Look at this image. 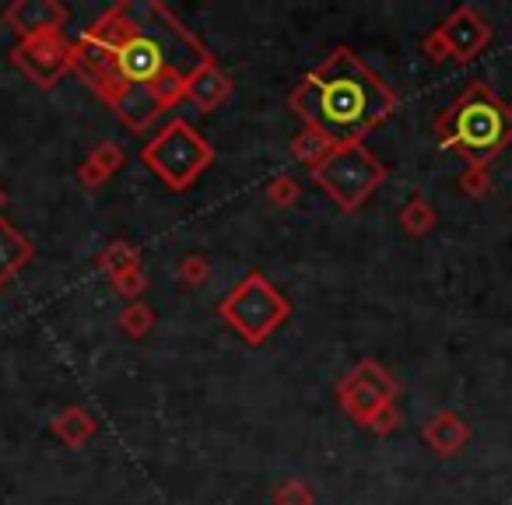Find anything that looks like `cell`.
I'll use <instances>...</instances> for the list:
<instances>
[{
	"mask_svg": "<svg viewBox=\"0 0 512 505\" xmlns=\"http://www.w3.org/2000/svg\"><path fill=\"white\" fill-rule=\"evenodd\" d=\"M288 106L302 127L323 134L334 148H344L362 144L369 130L390 120L397 109V92L355 50L341 46L302 78Z\"/></svg>",
	"mask_w": 512,
	"mask_h": 505,
	"instance_id": "obj_1",
	"label": "cell"
},
{
	"mask_svg": "<svg viewBox=\"0 0 512 505\" xmlns=\"http://www.w3.org/2000/svg\"><path fill=\"white\" fill-rule=\"evenodd\" d=\"M435 137L442 148L467 158V165L488 169L495 155L512 144V113L488 81H470L467 92L446 106L435 120Z\"/></svg>",
	"mask_w": 512,
	"mask_h": 505,
	"instance_id": "obj_2",
	"label": "cell"
},
{
	"mask_svg": "<svg viewBox=\"0 0 512 505\" xmlns=\"http://www.w3.org/2000/svg\"><path fill=\"white\" fill-rule=\"evenodd\" d=\"M141 162L162 179L169 190L183 193L214 165V148L186 120H172L141 148Z\"/></svg>",
	"mask_w": 512,
	"mask_h": 505,
	"instance_id": "obj_3",
	"label": "cell"
},
{
	"mask_svg": "<svg viewBox=\"0 0 512 505\" xmlns=\"http://www.w3.org/2000/svg\"><path fill=\"white\" fill-rule=\"evenodd\" d=\"M386 176H390V169H386L376 151L365 148V144L334 148L323 158V165L313 169V179L323 186V193L348 214H355L358 207L386 183Z\"/></svg>",
	"mask_w": 512,
	"mask_h": 505,
	"instance_id": "obj_4",
	"label": "cell"
},
{
	"mask_svg": "<svg viewBox=\"0 0 512 505\" xmlns=\"http://www.w3.org/2000/svg\"><path fill=\"white\" fill-rule=\"evenodd\" d=\"M292 313V302L264 278L246 274L225 299L218 302V316L242 337L246 344H264Z\"/></svg>",
	"mask_w": 512,
	"mask_h": 505,
	"instance_id": "obj_5",
	"label": "cell"
},
{
	"mask_svg": "<svg viewBox=\"0 0 512 505\" xmlns=\"http://www.w3.org/2000/svg\"><path fill=\"white\" fill-rule=\"evenodd\" d=\"M186 99V78L183 74H162V78L148 81V85H134L123 92V99L116 102V116L123 120V127L144 134V127L158 120L165 109L179 106Z\"/></svg>",
	"mask_w": 512,
	"mask_h": 505,
	"instance_id": "obj_6",
	"label": "cell"
},
{
	"mask_svg": "<svg viewBox=\"0 0 512 505\" xmlns=\"http://www.w3.org/2000/svg\"><path fill=\"white\" fill-rule=\"evenodd\" d=\"M11 64L39 88H53L64 74H71V43L64 36L29 39L11 50Z\"/></svg>",
	"mask_w": 512,
	"mask_h": 505,
	"instance_id": "obj_7",
	"label": "cell"
},
{
	"mask_svg": "<svg viewBox=\"0 0 512 505\" xmlns=\"http://www.w3.org/2000/svg\"><path fill=\"white\" fill-rule=\"evenodd\" d=\"M71 74H78L81 85L92 88L106 106H116L123 99V92H127V81L120 78V67H116L113 53L85 43L81 36L71 43Z\"/></svg>",
	"mask_w": 512,
	"mask_h": 505,
	"instance_id": "obj_8",
	"label": "cell"
},
{
	"mask_svg": "<svg viewBox=\"0 0 512 505\" xmlns=\"http://www.w3.org/2000/svg\"><path fill=\"white\" fill-rule=\"evenodd\" d=\"M71 22V11L60 0H15L4 11V25L15 29L22 36V43L29 39H50L64 36V25Z\"/></svg>",
	"mask_w": 512,
	"mask_h": 505,
	"instance_id": "obj_9",
	"label": "cell"
},
{
	"mask_svg": "<svg viewBox=\"0 0 512 505\" xmlns=\"http://www.w3.org/2000/svg\"><path fill=\"white\" fill-rule=\"evenodd\" d=\"M439 32H442V39H446L449 53H453V60H460V64H470L477 53L488 50L491 36H495L488 18L477 8H470V4L456 8L453 15L439 25Z\"/></svg>",
	"mask_w": 512,
	"mask_h": 505,
	"instance_id": "obj_10",
	"label": "cell"
},
{
	"mask_svg": "<svg viewBox=\"0 0 512 505\" xmlns=\"http://www.w3.org/2000/svg\"><path fill=\"white\" fill-rule=\"evenodd\" d=\"M137 22H141V4H130V0H120L116 8L102 11L99 18H95L92 25H88L85 32H81V39L92 46H99V50L106 53H120V46L127 43L130 36L137 32Z\"/></svg>",
	"mask_w": 512,
	"mask_h": 505,
	"instance_id": "obj_11",
	"label": "cell"
},
{
	"mask_svg": "<svg viewBox=\"0 0 512 505\" xmlns=\"http://www.w3.org/2000/svg\"><path fill=\"white\" fill-rule=\"evenodd\" d=\"M421 439L432 446L435 456H456L470 439H474V428L467 418H460L456 411H435L432 418L421 425Z\"/></svg>",
	"mask_w": 512,
	"mask_h": 505,
	"instance_id": "obj_12",
	"label": "cell"
},
{
	"mask_svg": "<svg viewBox=\"0 0 512 505\" xmlns=\"http://www.w3.org/2000/svg\"><path fill=\"white\" fill-rule=\"evenodd\" d=\"M228 95H232V78L221 71L218 60H207L200 71H193L190 78H186V99H190L200 113H214Z\"/></svg>",
	"mask_w": 512,
	"mask_h": 505,
	"instance_id": "obj_13",
	"label": "cell"
},
{
	"mask_svg": "<svg viewBox=\"0 0 512 505\" xmlns=\"http://www.w3.org/2000/svg\"><path fill=\"white\" fill-rule=\"evenodd\" d=\"M32 253H36L32 239H25V235L0 214V288L18 278V271L29 264Z\"/></svg>",
	"mask_w": 512,
	"mask_h": 505,
	"instance_id": "obj_14",
	"label": "cell"
},
{
	"mask_svg": "<svg viewBox=\"0 0 512 505\" xmlns=\"http://www.w3.org/2000/svg\"><path fill=\"white\" fill-rule=\"evenodd\" d=\"M123 162H127V155H123V148L116 141L95 144V148L88 151L85 162H81V169H78L81 186H88V190H99L102 183H109V179L116 176V169H123Z\"/></svg>",
	"mask_w": 512,
	"mask_h": 505,
	"instance_id": "obj_15",
	"label": "cell"
},
{
	"mask_svg": "<svg viewBox=\"0 0 512 505\" xmlns=\"http://www.w3.org/2000/svg\"><path fill=\"white\" fill-rule=\"evenodd\" d=\"M337 404H341V411L348 414V418H355L358 425L369 428L372 414L379 411V407L386 404V400H379L372 390H365L362 383H355L351 376H344L341 383H337Z\"/></svg>",
	"mask_w": 512,
	"mask_h": 505,
	"instance_id": "obj_16",
	"label": "cell"
},
{
	"mask_svg": "<svg viewBox=\"0 0 512 505\" xmlns=\"http://www.w3.org/2000/svg\"><path fill=\"white\" fill-rule=\"evenodd\" d=\"M53 435H57L67 449H81L95 435V418L81 404H71L53 418Z\"/></svg>",
	"mask_w": 512,
	"mask_h": 505,
	"instance_id": "obj_17",
	"label": "cell"
},
{
	"mask_svg": "<svg viewBox=\"0 0 512 505\" xmlns=\"http://www.w3.org/2000/svg\"><path fill=\"white\" fill-rule=\"evenodd\" d=\"M355 383H362L365 390H372L379 400H386V404H397V393H400V383L386 372V365H379L376 358H365V362H358L355 369L348 372Z\"/></svg>",
	"mask_w": 512,
	"mask_h": 505,
	"instance_id": "obj_18",
	"label": "cell"
},
{
	"mask_svg": "<svg viewBox=\"0 0 512 505\" xmlns=\"http://www.w3.org/2000/svg\"><path fill=\"white\" fill-rule=\"evenodd\" d=\"M397 221L404 225L407 235H414V239H421V235H428L435 228V221H439V214H435V207L428 204L421 193H411V200H407L404 207H400Z\"/></svg>",
	"mask_w": 512,
	"mask_h": 505,
	"instance_id": "obj_19",
	"label": "cell"
},
{
	"mask_svg": "<svg viewBox=\"0 0 512 505\" xmlns=\"http://www.w3.org/2000/svg\"><path fill=\"white\" fill-rule=\"evenodd\" d=\"M99 267L109 274V278H120V274L137 271V267H141V253H137L134 242L116 239V242H109V246L99 253Z\"/></svg>",
	"mask_w": 512,
	"mask_h": 505,
	"instance_id": "obj_20",
	"label": "cell"
},
{
	"mask_svg": "<svg viewBox=\"0 0 512 505\" xmlns=\"http://www.w3.org/2000/svg\"><path fill=\"white\" fill-rule=\"evenodd\" d=\"M330 151H334V144H330L323 134H316V130H309V127H302V134L292 141V155L299 158L309 172H313L316 165H323V158H327Z\"/></svg>",
	"mask_w": 512,
	"mask_h": 505,
	"instance_id": "obj_21",
	"label": "cell"
},
{
	"mask_svg": "<svg viewBox=\"0 0 512 505\" xmlns=\"http://www.w3.org/2000/svg\"><path fill=\"white\" fill-rule=\"evenodd\" d=\"M158 313L148 306V302H127V309L120 313V330L130 337V341H141L155 330Z\"/></svg>",
	"mask_w": 512,
	"mask_h": 505,
	"instance_id": "obj_22",
	"label": "cell"
},
{
	"mask_svg": "<svg viewBox=\"0 0 512 505\" xmlns=\"http://www.w3.org/2000/svg\"><path fill=\"white\" fill-rule=\"evenodd\" d=\"M299 193H302V186L292 172H278V176L267 183V200H271L274 207H292L295 200H299Z\"/></svg>",
	"mask_w": 512,
	"mask_h": 505,
	"instance_id": "obj_23",
	"label": "cell"
},
{
	"mask_svg": "<svg viewBox=\"0 0 512 505\" xmlns=\"http://www.w3.org/2000/svg\"><path fill=\"white\" fill-rule=\"evenodd\" d=\"M456 186H460V193H463V197H470V200H484V197H491V190H495L488 169H477V165L463 169V176L456 179Z\"/></svg>",
	"mask_w": 512,
	"mask_h": 505,
	"instance_id": "obj_24",
	"label": "cell"
},
{
	"mask_svg": "<svg viewBox=\"0 0 512 505\" xmlns=\"http://www.w3.org/2000/svg\"><path fill=\"white\" fill-rule=\"evenodd\" d=\"M176 278L183 281L186 288H200L207 278H211V264H207L200 253H186V257L176 264Z\"/></svg>",
	"mask_w": 512,
	"mask_h": 505,
	"instance_id": "obj_25",
	"label": "cell"
},
{
	"mask_svg": "<svg viewBox=\"0 0 512 505\" xmlns=\"http://www.w3.org/2000/svg\"><path fill=\"white\" fill-rule=\"evenodd\" d=\"M274 505H316V491L302 477H292L274 491Z\"/></svg>",
	"mask_w": 512,
	"mask_h": 505,
	"instance_id": "obj_26",
	"label": "cell"
},
{
	"mask_svg": "<svg viewBox=\"0 0 512 505\" xmlns=\"http://www.w3.org/2000/svg\"><path fill=\"white\" fill-rule=\"evenodd\" d=\"M113 292L123 295L127 302H137L144 292H148V274H144L141 267H137V271L120 274V278H113Z\"/></svg>",
	"mask_w": 512,
	"mask_h": 505,
	"instance_id": "obj_27",
	"label": "cell"
},
{
	"mask_svg": "<svg viewBox=\"0 0 512 505\" xmlns=\"http://www.w3.org/2000/svg\"><path fill=\"white\" fill-rule=\"evenodd\" d=\"M400 428V407L397 404H383L369 421V432L376 435H393Z\"/></svg>",
	"mask_w": 512,
	"mask_h": 505,
	"instance_id": "obj_28",
	"label": "cell"
},
{
	"mask_svg": "<svg viewBox=\"0 0 512 505\" xmlns=\"http://www.w3.org/2000/svg\"><path fill=\"white\" fill-rule=\"evenodd\" d=\"M421 53H425L432 64H446V60H453V53H449L446 39H442V32L435 29L432 36H425V43H421Z\"/></svg>",
	"mask_w": 512,
	"mask_h": 505,
	"instance_id": "obj_29",
	"label": "cell"
},
{
	"mask_svg": "<svg viewBox=\"0 0 512 505\" xmlns=\"http://www.w3.org/2000/svg\"><path fill=\"white\" fill-rule=\"evenodd\" d=\"M4 207H8V193H4V186H0V214H4Z\"/></svg>",
	"mask_w": 512,
	"mask_h": 505,
	"instance_id": "obj_30",
	"label": "cell"
},
{
	"mask_svg": "<svg viewBox=\"0 0 512 505\" xmlns=\"http://www.w3.org/2000/svg\"><path fill=\"white\" fill-rule=\"evenodd\" d=\"M509 113H512V102H509Z\"/></svg>",
	"mask_w": 512,
	"mask_h": 505,
	"instance_id": "obj_31",
	"label": "cell"
}]
</instances>
